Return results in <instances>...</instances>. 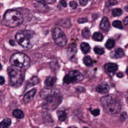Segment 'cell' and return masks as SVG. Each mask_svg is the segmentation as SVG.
<instances>
[{
	"label": "cell",
	"mask_w": 128,
	"mask_h": 128,
	"mask_svg": "<svg viewBox=\"0 0 128 128\" xmlns=\"http://www.w3.org/2000/svg\"><path fill=\"white\" fill-rule=\"evenodd\" d=\"M124 55V50L122 48H118L116 49L115 51H113L112 54H110V56L112 58H121Z\"/></svg>",
	"instance_id": "cell-14"
},
{
	"label": "cell",
	"mask_w": 128,
	"mask_h": 128,
	"mask_svg": "<svg viewBox=\"0 0 128 128\" xmlns=\"http://www.w3.org/2000/svg\"><path fill=\"white\" fill-rule=\"evenodd\" d=\"M94 52L96 54L101 55V54H103L104 53V50L102 48H100V46H95V48H94Z\"/></svg>",
	"instance_id": "cell-27"
},
{
	"label": "cell",
	"mask_w": 128,
	"mask_h": 128,
	"mask_svg": "<svg viewBox=\"0 0 128 128\" xmlns=\"http://www.w3.org/2000/svg\"><path fill=\"white\" fill-rule=\"evenodd\" d=\"M57 115H58V118L60 119V121H65L67 118V113L65 112H63V110H59L58 113H57Z\"/></svg>",
	"instance_id": "cell-22"
},
{
	"label": "cell",
	"mask_w": 128,
	"mask_h": 128,
	"mask_svg": "<svg viewBox=\"0 0 128 128\" xmlns=\"http://www.w3.org/2000/svg\"><path fill=\"white\" fill-rule=\"evenodd\" d=\"M3 22L8 27H17L23 22V16L17 10H8L4 15Z\"/></svg>",
	"instance_id": "cell-1"
},
{
	"label": "cell",
	"mask_w": 128,
	"mask_h": 128,
	"mask_svg": "<svg viewBox=\"0 0 128 128\" xmlns=\"http://www.w3.org/2000/svg\"><path fill=\"white\" fill-rule=\"evenodd\" d=\"M70 6L72 9H76V8L77 7V3L76 2V1H71V2L70 3Z\"/></svg>",
	"instance_id": "cell-31"
},
{
	"label": "cell",
	"mask_w": 128,
	"mask_h": 128,
	"mask_svg": "<svg viewBox=\"0 0 128 128\" xmlns=\"http://www.w3.org/2000/svg\"><path fill=\"white\" fill-rule=\"evenodd\" d=\"M36 94V89H32L31 90H29L28 92H26L24 96L23 101L25 104H28L29 102H31L32 99H34V96Z\"/></svg>",
	"instance_id": "cell-10"
},
{
	"label": "cell",
	"mask_w": 128,
	"mask_h": 128,
	"mask_svg": "<svg viewBox=\"0 0 128 128\" xmlns=\"http://www.w3.org/2000/svg\"><path fill=\"white\" fill-rule=\"evenodd\" d=\"M101 104L104 110L109 114L118 113L121 110V104L119 101L112 96H105L101 98Z\"/></svg>",
	"instance_id": "cell-2"
},
{
	"label": "cell",
	"mask_w": 128,
	"mask_h": 128,
	"mask_svg": "<svg viewBox=\"0 0 128 128\" xmlns=\"http://www.w3.org/2000/svg\"><path fill=\"white\" fill-rule=\"evenodd\" d=\"M89 1L90 0H79V2H80V4L81 6H86V4L89 3Z\"/></svg>",
	"instance_id": "cell-32"
},
{
	"label": "cell",
	"mask_w": 128,
	"mask_h": 128,
	"mask_svg": "<svg viewBox=\"0 0 128 128\" xmlns=\"http://www.w3.org/2000/svg\"><path fill=\"white\" fill-rule=\"evenodd\" d=\"M8 74L10 76V82L12 87H20L24 82L25 73L22 68L12 65L8 68Z\"/></svg>",
	"instance_id": "cell-4"
},
{
	"label": "cell",
	"mask_w": 128,
	"mask_h": 128,
	"mask_svg": "<svg viewBox=\"0 0 128 128\" xmlns=\"http://www.w3.org/2000/svg\"><path fill=\"white\" fill-rule=\"evenodd\" d=\"M100 29H102L104 32H108L110 29V22L106 17H104L100 22Z\"/></svg>",
	"instance_id": "cell-12"
},
{
	"label": "cell",
	"mask_w": 128,
	"mask_h": 128,
	"mask_svg": "<svg viewBox=\"0 0 128 128\" xmlns=\"http://www.w3.org/2000/svg\"><path fill=\"white\" fill-rule=\"evenodd\" d=\"M81 50L82 51L84 54H88L90 51V46L88 43L86 42H82L81 44Z\"/></svg>",
	"instance_id": "cell-18"
},
{
	"label": "cell",
	"mask_w": 128,
	"mask_h": 128,
	"mask_svg": "<svg viewBox=\"0 0 128 128\" xmlns=\"http://www.w3.org/2000/svg\"><path fill=\"white\" fill-rule=\"evenodd\" d=\"M92 38H93V40L96 41H102L104 40L103 34H102L101 32H94L92 35Z\"/></svg>",
	"instance_id": "cell-20"
},
{
	"label": "cell",
	"mask_w": 128,
	"mask_h": 128,
	"mask_svg": "<svg viewBox=\"0 0 128 128\" xmlns=\"http://www.w3.org/2000/svg\"><path fill=\"white\" fill-rule=\"evenodd\" d=\"M10 44H11L12 46H15V42H14V40H10Z\"/></svg>",
	"instance_id": "cell-38"
},
{
	"label": "cell",
	"mask_w": 128,
	"mask_h": 128,
	"mask_svg": "<svg viewBox=\"0 0 128 128\" xmlns=\"http://www.w3.org/2000/svg\"><path fill=\"white\" fill-rule=\"evenodd\" d=\"M39 82H40V80H39V78H38L37 76L31 77V78L27 81L26 85V88H25V90H26L28 88L32 87V86H34V85H36V84H39Z\"/></svg>",
	"instance_id": "cell-13"
},
{
	"label": "cell",
	"mask_w": 128,
	"mask_h": 128,
	"mask_svg": "<svg viewBox=\"0 0 128 128\" xmlns=\"http://www.w3.org/2000/svg\"><path fill=\"white\" fill-rule=\"evenodd\" d=\"M62 102V98L60 95H58L57 93L53 94L51 96H48L45 98V102L43 104L44 108H46V110H54L57 106L60 104Z\"/></svg>",
	"instance_id": "cell-6"
},
{
	"label": "cell",
	"mask_w": 128,
	"mask_h": 128,
	"mask_svg": "<svg viewBox=\"0 0 128 128\" xmlns=\"http://www.w3.org/2000/svg\"><path fill=\"white\" fill-rule=\"evenodd\" d=\"M114 46H115V40L112 39H109L105 43V46H106L107 49H112V48H114Z\"/></svg>",
	"instance_id": "cell-21"
},
{
	"label": "cell",
	"mask_w": 128,
	"mask_h": 128,
	"mask_svg": "<svg viewBox=\"0 0 128 128\" xmlns=\"http://www.w3.org/2000/svg\"><path fill=\"white\" fill-rule=\"evenodd\" d=\"M118 4L117 0H108L106 2V6L107 7H112L113 6H116Z\"/></svg>",
	"instance_id": "cell-29"
},
{
	"label": "cell",
	"mask_w": 128,
	"mask_h": 128,
	"mask_svg": "<svg viewBox=\"0 0 128 128\" xmlns=\"http://www.w3.org/2000/svg\"><path fill=\"white\" fill-rule=\"evenodd\" d=\"M124 10H126V12H128V6H126V7H124Z\"/></svg>",
	"instance_id": "cell-39"
},
{
	"label": "cell",
	"mask_w": 128,
	"mask_h": 128,
	"mask_svg": "<svg viewBox=\"0 0 128 128\" xmlns=\"http://www.w3.org/2000/svg\"><path fill=\"white\" fill-rule=\"evenodd\" d=\"M84 63L85 64L86 66L89 67V66H91L93 64V60L90 56H85L84 58Z\"/></svg>",
	"instance_id": "cell-24"
},
{
	"label": "cell",
	"mask_w": 128,
	"mask_h": 128,
	"mask_svg": "<svg viewBox=\"0 0 128 128\" xmlns=\"http://www.w3.org/2000/svg\"><path fill=\"white\" fill-rule=\"evenodd\" d=\"M123 22H124V24L126 26H128V17H126L124 18V20H123Z\"/></svg>",
	"instance_id": "cell-36"
},
{
	"label": "cell",
	"mask_w": 128,
	"mask_h": 128,
	"mask_svg": "<svg viewBox=\"0 0 128 128\" xmlns=\"http://www.w3.org/2000/svg\"><path fill=\"white\" fill-rule=\"evenodd\" d=\"M60 4L63 7H66L67 6V3H66V0H60Z\"/></svg>",
	"instance_id": "cell-34"
},
{
	"label": "cell",
	"mask_w": 128,
	"mask_h": 128,
	"mask_svg": "<svg viewBox=\"0 0 128 128\" xmlns=\"http://www.w3.org/2000/svg\"><path fill=\"white\" fill-rule=\"evenodd\" d=\"M12 124V120L10 118H6L1 121L0 123V128H8Z\"/></svg>",
	"instance_id": "cell-17"
},
{
	"label": "cell",
	"mask_w": 128,
	"mask_h": 128,
	"mask_svg": "<svg viewBox=\"0 0 128 128\" xmlns=\"http://www.w3.org/2000/svg\"><path fill=\"white\" fill-rule=\"evenodd\" d=\"M4 84V76H0V84H1V85H3Z\"/></svg>",
	"instance_id": "cell-35"
},
{
	"label": "cell",
	"mask_w": 128,
	"mask_h": 128,
	"mask_svg": "<svg viewBox=\"0 0 128 128\" xmlns=\"http://www.w3.org/2000/svg\"><path fill=\"white\" fill-rule=\"evenodd\" d=\"M117 76H118V77H119V78H121V77L124 76V75H123L122 72H118V73H117Z\"/></svg>",
	"instance_id": "cell-37"
},
{
	"label": "cell",
	"mask_w": 128,
	"mask_h": 128,
	"mask_svg": "<svg viewBox=\"0 0 128 128\" xmlns=\"http://www.w3.org/2000/svg\"><path fill=\"white\" fill-rule=\"evenodd\" d=\"M55 82H56V78L54 76H48V78L45 80V85L46 87H53L54 85Z\"/></svg>",
	"instance_id": "cell-15"
},
{
	"label": "cell",
	"mask_w": 128,
	"mask_h": 128,
	"mask_svg": "<svg viewBox=\"0 0 128 128\" xmlns=\"http://www.w3.org/2000/svg\"><path fill=\"white\" fill-rule=\"evenodd\" d=\"M84 79V76L77 70L70 71L68 75H66L63 78V82L66 84H73V82H80Z\"/></svg>",
	"instance_id": "cell-8"
},
{
	"label": "cell",
	"mask_w": 128,
	"mask_h": 128,
	"mask_svg": "<svg viewBox=\"0 0 128 128\" xmlns=\"http://www.w3.org/2000/svg\"><path fill=\"white\" fill-rule=\"evenodd\" d=\"M35 34L32 31H20L15 35L17 42L25 48H31L34 45Z\"/></svg>",
	"instance_id": "cell-3"
},
{
	"label": "cell",
	"mask_w": 128,
	"mask_h": 128,
	"mask_svg": "<svg viewBox=\"0 0 128 128\" xmlns=\"http://www.w3.org/2000/svg\"><path fill=\"white\" fill-rule=\"evenodd\" d=\"M36 1H37L38 3H40V4H54L56 0H36Z\"/></svg>",
	"instance_id": "cell-28"
},
{
	"label": "cell",
	"mask_w": 128,
	"mask_h": 128,
	"mask_svg": "<svg viewBox=\"0 0 128 128\" xmlns=\"http://www.w3.org/2000/svg\"><path fill=\"white\" fill-rule=\"evenodd\" d=\"M126 74H127V76H128V67L126 68Z\"/></svg>",
	"instance_id": "cell-40"
},
{
	"label": "cell",
	"mask_w": 128,
	"mask_h": 128,
	"mask_svg": "<svg viewBox=\"0 0 128 128\" xmlns=\"http://www.w3.org/2000/svg\"><path fill=\"white\" fill-rule=\"evenodd\" d=\"M12 115H13V117L17 118H23L24 112H22L21 110H20V109H16V110H13Z\"/></svg>",
	"instance_id": "cell-19"
},
{
	"label": "cell",
	"mask_w": 128,
	"mask_h": 128,
	"mask_svg": "<svg viewBox=\"0 0 128 128\" xmlns=\"http://www.w3.org/2000/svg\"><path fill=\"white\" fill-rule=\"evenodd\" d=\"M78 22L80 24H82V23H86V22H88V18H81L78 20Z\"/></svg>",
	"instance_id": "cell-33"
},
{
	"label": "cell",
	"mask_w": 128,
	"mask_h": 128,
	"mask_svg": "<svg viewBox=\"0 0 128 128\" xmlns=\"http://www.w3.org/2000/svg\"><path fill=\"white\" fill-rule=\"evenodd\" d=\"M68 128H76V127H75V126H70V127H68Z\"/></svg>",
	"instance_id": "cell-42"
},
{
	"label": "cell",
	"mask_w": 128,
	"mask_h": 128,
	"mask_svg": "<svg viewBox=\"0 0 128 128\" xmlns=\"http://www.w3.org/2000/svg\"><path fill=\"white\" fill-rule=\"evenodd\" d=\"M53 39L54 42L60 46H64L67 44L66 35L62 31V29L58 28V27L53 30Z\"/></svg>",
	"instance_id": "cell-7"
},
{
	"label": "cell",
	"mask_w": 128,
	"mask_h": 128,
	"mask_svg": "<svg viewBox=\"0 0 128 128\" xmlns=\"http://www.w3.org/2000/svg\"><path fill=\"white\" fill-rule=\"evenodd\" d=\"M104 70L109 76H112L115 75L116 71L118 70V65L116 63H113V62H108V63L104 64Z\"/></svg>",
	"instance_id": "cell-9"
},
{
	"label": "cell",
	"mask_w": 128,
	"mask_h": 128,
	"mask_svg": "<svg viewBox=\"0 0 128 128\" xmlns=\"http://www.w3.org/2000/svg\"><path fill=\"white\" fill-rule=\"evenodd\" d=\"M126 99H127V102H128V93H127V95H126Z\"/></svg>",
	"instance_id": "cell-41"
},
{
	"label": "cell",
	"mask_w": 128,
	"mask_h": 128,
	"mask_svg": "<svg viewBox=\"0 0 128 128\" xmlns=\"http://www.w3.org/2000/svg\"><path fill=\"white\" fill-rule=\"evenodd\" d=\"M82 37L85 38V39H89L90 36V31L88 27H85V28L82 29Z\"/></svg>",
	"instance_id": "cell-23"
},
{
	"label": "cell",
	"mask_w": 128,
	"mask_h": 128,
	"mask_svg": "<svg viewBox=\"0 0 128 128\" xmlns=\"http://www.w3.org/2000/svg\"><path fill=\"white\" fill-rule=\"evenodd\" d=\"M55 128H60V127H59V126H58V127H55Z\"/></svg>",
	"instance_id": "cell-44"
},
{
	"label": "cell",
	"mask_w": 128,
	"mask_h": 128,
	"mask_svg": "<svg viewBox=\"0 0 128 128\" xmlns=\"http://www.w3.org/2000/svg\"><path fill=\"white\" fill-rule=\"evenodd\" d=\"M10 62L12 66L18 67L20 68H26L30 65V58L28 55H26L24 53H15L10 58Z\"/></svg>",
	"instance_id": "cell-5"
},
{
	"label": "cell",
	"mask_w": 128,
	"mask_h": 128,
	"mask_svg": "<svg viewBox=\"0 0 128 128\" xmlns=\"http://www.w3.org/2000/svg\"><path fill=\"white\" fill-rule=\"evenodd\" d=\"M76 52V46L75 44H72L68 46V55L70 56V58H72V56H74Z\"/></svg>",
	"instance_id": "cell-16"
},
{
	"label": "cell",
	"mask_w": 128,
	"mask_h": 128,
	"mask_svg": "<svg viewBox=\"0 0 128 128\" xmlns=\"http://www.w3.org/2000/svg\"><path fill=\"white\" fill-rule=\"evenodd\" d=\"M96 91L101 94H105V93H108L110 90V86L106 84V82H103V84H99V85L96 87Z\"/></svg>",
	"instance_id": "cell-11"
},
{
	"label": "cell",
	"mask_w": 128,
	"mask_h": 128,
	"mask_svg": "<svg viewBox=\"0 0 128 128\" xmlns=\"http://www.w3.org/2000/svg\"><path fill=\"white\" fill-rule=\"evenodd\" d=\"M123 11L120 9V8H115V9L112 10V15L114 17H118L120 15H122Z\"/></svg>",
	"instance_id": "cell-25"
},
{
	"label": "cell",
	"mask_w": 128,
	"mask_h": 128,
	"mask_svg": "<svg viewBox=\"0 0 128 128\" xmlns=\"http://www.w3.org/2000/svg\"><path fill=\"white\" fill-rule=\"evenodd\" d=\"M91 114L93 116H95V117H96V116H98L100 114V110L99 109H94V110H91Z\"/></svg>",
	"instance_id": "cell-30"
},
{
	"label": "cell",
	"mask_w": 128,
	"mask_h": 128,
	"mask_svg": "<svg viewBox=\"0 0 128 128\" xmlns=\"http://www.w3.org/2000/svg\"><path fill=\"white\" fill-rule=\"evenodd\" d=\"M84 128H89V127H87V126H84Z\"/></svg>",
	"instance_id": "cell-43"
},
{
	"label": "cell",
	"mask_w": 128,
	"mask_h": 128,
	"mask_svg": "<svg viewBox=\"0 0 128 128\" xmlns=\"http://www.w3.org/2000/svg\"><path fill=\"white\" fill-rule=\"evenodd\" d=\"M112 26H113L114 27H116V28L123 29V23L121 21H119V20H115V21H113Z\"/></svg>",
	"instance_id": "cell-26"
}]
</instances>
